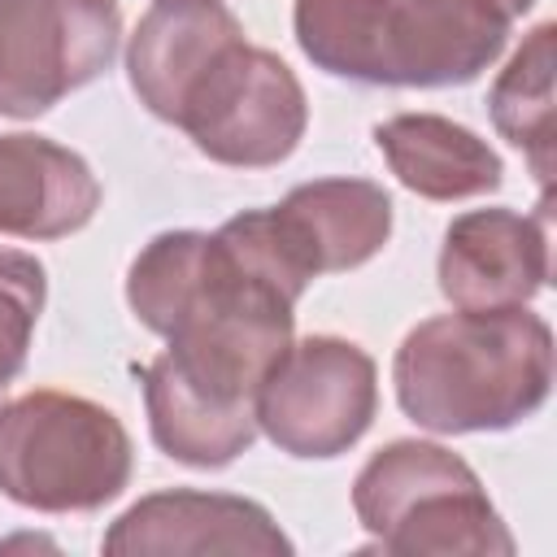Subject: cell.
<instances>
[{"label": "cell", "instance_id": "4", "mask_svg": "<svg viewBox=\"0 0 557 557\" xmlns=\"http://www.w3.org/2000/svg\"><path fill=\"white\" fill-rule=\"evenodd\" d=\"M352 513L374 548L396 557L513 553V535L479 474L431 440H392L379 448L352 483Z\"/></svg>", "mask_w": 557, "mask_h": 557}, {"label": "cell", "instance_id": "16", "mask_svg": "<svg viewBox=\"0 0 557 557\" xmlns=\"http://www.w3.org/2000/svg\"><path fill=\"white\" fill-rule=\"evenodd\" d=\"M48 274L22 248H0V405L9 383L22 374L35 322L44 313Z\"/></svg>", "mask_w": 557, "mask_h": 557}, {"label": "cell", "instance_id": "10", "mask_svg": "<svg viewBox=\"0 0 557 557\" xmlns=\"http://www.w3.org/2000/svg\"><path fill=\"white\" fill-rule=\"evenodd\" d=\"M104 553L117 557H205V553H252L287 557L292 540L278 531L265 505L226 492H152L135 500L109 531Z\"/></svg>", "mask_w": 557, "mask_h": 557}, {"label": "cell", "instance_id": "14", "mask_svg": "<svg viewBox=\"0 0 557 557\" xmlns=\"http://www.w3.org/2000/svg\"><path fill=\"white\" fill-rule=\"evenodd\" d=\"M387 170L422 200H470L500 187L505 165L470 126L440 113H396L374 126Z\"/></svg>", "mask_w": 557, "mask_h": 557}, {"label": "cell", "instance_id": "9", "mask_svg": "<svg viewBox=\"0 0 557 557\" xmlns=\"http://www.w3.org/2000/svg\"><path fill=\"white\" fill-rule=\"evenodd\" d=\"M548 283V191L540 213L470 209L448 222L440 292L457 309H518Z\"/></svg>", "mask_w": 557, "mask_h": 557}, {"label": "cell", "instance_id": "7", "mask_svg": "<svg viewBox=\"0 0 557 557\" xmlns=\"http://www.w3.org/2000/svg\"><path fill=\"white\" fill-rule=\"evenodd\" d=\"M374 357L339 335L287 344L257 392V431L287 457H339L374 422Z\"/></svg>", "mask_w": 557, "mask_h": 557}, {"label": "cell", "instance_id": "12", "mask_svg": "<svg viewBox=\"0 0 557 557\" xmlns=\"http://www.w3.org/2000/svg\"><path fill=\"white\" fill-rule=\"evenodd\" d=\"M100 209L91 165L48 135H0V235L65 239Z\"/></svg>", "mask_w": 557, "mask_h": 557}, {"label": "cell", "instance_id": "6", "mask_svg": "<svg viewBox=\"0 0 557 557\" xmlns=\"http://www.w3.org/2000/svg\"><path fill=\"white\" fill-rule=\"evenodd\" d=\"M309 122L305 87L283 57L235 39L187 91L178 122L191 144L235 170H265L296 152Z\"/></svg>", "mask_w": 557, "mask_h": 557}, {"label": "cell", "instance_id": "8", "mask_svg": "<svg viewBox=\"0 0 557 557\" xmlns=\"http://www.w3.org/2000/svg\"><path fill=\"white\" fill-rule=\"evenodd\" d=\"M117 39V0H0V117H39L100 78Z\"/></svg>", "mask_w": 557, "mask_h": 557}, {"label": "cell", "instance_id": "5", "mask_svg": "<svg viewBox=\"0 0 557 557\" xmlns=\"http://www.w3.org/2000/svg\"><path fill=\"white\" fill-rule=\"evenodd\" d=\"M135 448L117 413L39 387L0 405V492L35 513H91L131 483Z\"/></svg>", "mask_w": 557, "mask_h": 557}, {"label": "cell", "instance_id": "17", "mask_svg": "<svg viewBox=\"0 0 557 557\" xmlns=\"http://www.w3.org/2000/svg\"><path fill=\"white\" fill-rule=\"evenodd\" d=\"M492 4H496V9H500V13L509 17V22H513V17H522V13H527V9L535 4V0H492Z\"/></svg>", "mask_w": 557, "mask_h": 557}, {"label": "cell", "instance_id": "11", "mask_svg": "<svg viewBox=\"0 0 557 557\" xmlns=\"http://www.w3.org/2000/svg\"><path fill=\"white\" fill-rule=\"evenodd\" d=\"M235 39H244V26L222 0H152L126 44V74L139 104L174 126L196 78Z\"/></svg>", "mask_w": 557, "mask_h": 557}, {"label": "cell", "instance_id": "3", "mask_svg": "<svg viewBox=\"0 0 557 557\" xmlns=\"http://www.w3.org/2000/svg\"><path fill=\"white\" fill-rule=\"evenodd\" d=\"M300 52L370 87H461L505 48L509 17L492 0H296Z\"/></svg>", "mask_w": 557, "mask_h": 557}, {"label": "cell", "instance_id": "15", "mask_svg": "<svg viewBox=\"0 0 557 557\" xmlns=\"http://www.w3.org/2000/svg\"><path fill=\"white\" fill-rule=\"evenodd\" d=\"M553 39H557V26L540 22L487 91V113L496 131L513 148H522L544 191L553 178V144H557L553 139Z\"/></svg>", "mask_w": 557, "mask_h": 557}, {"label": "cell", "instance_id": "1", "mask_svg": "<svg viewBox=\"0 0 557 557\" xmlns=\"http://www.w3.org/2000/svg\"><path fill=\"white\" fill-rule=\"evenodd\" d=\"M296 300L222 231L205 235L170 348L144 374L152 444L196 470L231 466L257 440V392L292 344Z\"/></svg>", "mask_w": 557, "mask_h": 557}, {"label": "cell", "instance_id": "2", "mask_svg": "<svg viewBox=\"0 0 557 557\" xmlns=\"http://www.w3.org/2000/svg\"><path fill=\"white\" fill-rule=\"evenodd\" d=\"M405 418L435 435L509 431L553 392V326L531 309H457L418 322L392 361Z\"/></svg>", "mask_w": 557, "mask_h": 557}, {"label": "cell", "instance_id": "13", "mask_svg": "<svg viewBox=\"0 0 557 557\" xmlns=\"http://www.w3.org/2000/svg\"><path fill=\"white\" fill-rule=\"evenodd\" d=\"M270 213L313 278L366 265L392 235V196L370 178L300 183Z\"/></svg>", "mask_w": 557, "mask_h": 557}]
</instances>
